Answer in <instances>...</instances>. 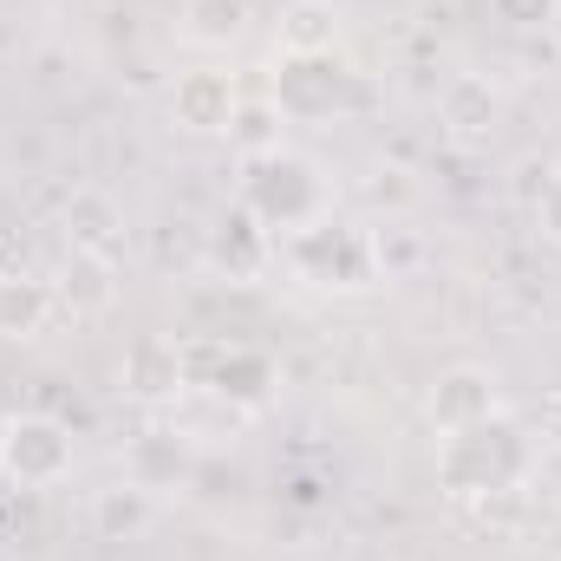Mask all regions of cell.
Wrapping results in <instances>:
<instances>
[{
	"mask_svg": "<svg viewBox=\"0 0 561 561\" xmlns=\"http://www.w3.org/2000/svg\"><path fill=\"white\" fill-rule=\"evenodd\" d=\"M529 470H536V444L503 412L470 424V431L437 437V477L463 503H483V496H503V490H529Z\"/></svg>",
	"mask_w": 561,
	"mask_h": 561,
	"instance_id": "obj_1",
	"label": "cell"
},
{
	"mask_svg": "<svg viewBox=\"0 0 561 561\" xmlns=\"http://www.w3.org/2000/svg\"><path fill=\"white\" fill-rule=\"evenodd\" d=\"M242 216L262 229V236H294V229H307V222H320V216H333V190H327V176H320V163L313 157H300V150H268V157H249L242 163Z\"/></svg>",
	"mask_w": 561,
	"mask_h": 561,
	"instance_id": "obj_2",
	"label": "cell"
},
{
	"mask_svg": "<svg viewBox=\"0 0 561 561\" xmlns=\"http://www.w3.org/2000/svg\"><path fill=\"white\" fill-rule=\"evenodd\" d=\"M275 255L294 268V280H307V287L359 294V287H379V280H386L373 229H353V222H333V216H320V222H307V229L280 236Z\"/></svg>",
	"mask_w": 561,
	"mask_h": 561,
	"instance_id": "obj_3",
	"label": "cell"
},
{
	"mask_svg": "<svg viewBox=\"0 0 561 561\" xmlns=\"http://www.w3.org/2000/svg\"><path fill=\"white\" fill-rule=\"evenodd\" d=\"M0 470L26 490H53L72 477V431L46 412H20L7 419V444H0Z\"/></svg>",
	"mask_w": 561,
	"mask_h": 561,
	"instance_id": "obj_4",
	"label": "cell"
},
{
	"mask_svg": "<svg viewBox=\"0 0 561 561\" xmlns=\"http://www.w3.org/2000/svg\"><path fill=\"white\" fill-rule=\"evenodd\" d=\"M353 99V72L340 53H313V59H280L275 72V105L287 125H313V118H333L340 105Z\"/></svg>",
	"mask_w": 561,
	"mask_h": 561,
	"instance_id": "obj_5",
	"label": "cell"
},
{
	"mask_svg": "<svg viewBox=\"0 0 561 561\" xmlns=\"http://www.w3.org/2000/svg\"><path fill=\"white\" fill-rule=\"evenodd\" d=\"M496 412H503V399H496V373L490 366H444L431 379V392H424V419H431L437 437L470 431V424L496 419Z\"/></svg>",
	"mask_w": 561,
	"mask_h": 561,
	"instance_id": "obj_6",
	"label": "cell"
},
{
	"mask_svg": "<svg viewBox=\"0 0 561 561\" xmlns=\"http://www.w3.org/2000/svg\"><path fill=\"white\" fill-rule=\"evenodd\" d=\"M236 105H242V85H236V72H222V66H190V72H176V85H170V118H176L183 131H196V138H222L229 118H236Z\"/></svg>",
	"mask_w": 561,
	"mask_h": 561,
	"instance_id": "obj_7",
	"label": "cell"
},
{
	"mask_svg": "<svg viewBox=\"0 0 561 561\" xmlns=\"http://www.w3.org/2000/svg\"><path fill=\"white\" fill-rule=\"evenodd\" d=\"M280 59H313V53H340V7L333 0H287L275 26Z\"/></svg>",
	"mask_w": 561,
	"mask_h": 561,
	"instance_id": "obj_8",
	"label": "cell"
},
{
	"mask_svg": "<svg viewBox=\"0 0 561 561\" xmlns=\"http://www.w3.org/2000/svg\"><path fill=\"white\" fill-rule=\"evenodd\" d=\"M209 392H216V399H236V405H268V392H275L268 353H255V346H216Z\"/></svg>",
	"mask_w": 561,
	"mask_h": 561,
	"instance_id": "obj_9",
	"label": "cell"
},
{
	"mask_svg": "<svg viewBox=\"0 0 561 561\" xmlns=\"http://www.w3.org/2000/svg\"><path fill=\"white\" fill-rule=\"evenodd\" d=\"M53 313H59L53 280H33V275H7L0 280V333H7V340H33Z\"/></svg>",
	"mask_w": 561,
	"mask_h": 561,
	"instance_id": "obj_10",
	"label": "cell"
},
{
	"mask_svg": "<svg viewBox=\"0 0 561 561\" xmlns=\"http://www.w3.org/2000/svg\"><path fill=\"white\" fill-rule=\"evenodd\" d=\"M125 386H131L138 399H170V392H183V346H176V340H138V346L125 353Z\"/></svg>",
	"mask_w": 561,
	"mask_h": 561,
	"instance_id": "obj_11",
	"label": "cell"
},
{
	"mask_svg": "<svg viewBox=\"0 0 561 561\" xmlns=\"http://www.w3.org/2000/svg\"><path fill=\"white\" fill-rule=\"evenodd\" d=\"M53 294H59V307H72V313H105L112 294H118L112 262H105L99 249H72V262H66V275H59Z\"/></svg>",
	"mask_w": 561,
	"mask_h": 561,
	"instance_id": "obj_12",
	"label": "cell"
},
{
	"mask_svg": "<svg viewBox=\"0 0 561 561\" xmlns=\"http://www.w3.org/2000/svg\"><path fill=\"white\" fill-rule=\"evenodd\" d=\"M242 33H249V0H183V39L190 46L229 53Z\"/></svg>",
	"mask_w": 561,
	"mask_h": 561,
	"instance_id": "obj_13",
	"label": "cell"
},
{
	"mask_svg": "<svg viewBox=\"0 0 561 561\" xmlns=\"http://www.w3.org/2000/svg\"><path fill=\"white\" fill-rule=\"evenodd\" d=\"M222 138L236 144V157L249 163V157H268V150H280V144H287V118H280L275 99H242Z\"/></svg>",
	"mask_w": 561,
	"mask_h": 561,
	"instance_id": "obj_14",
	"label": "cell"
},
{
	"mask_svg": "<svg viewBox=\"0 0 561 561\" xmlns=\"http://www.w3.org/2000/svg\"><path fill=\"white\" fill-rule=\"evenodd\" d=\"M92 516H99V529H105V536H118V529H138L144 516H150V490H138V483L125 477V483H112V490L99 496V510H92Z\"/></svg>",
	"mask_w": 561,
	"mask_h": 561,
	"instance_id": "obj_15",
	"label": "cell"
},
{
	"mask_svg": "<svg viewBox=\"0 0 561 561\" xmlns=\"http://www.w3.org/2000/svg\"><path fill=\"white\" fill-rule=\"evenodd\" d=\"M536 216H542V236L561 249V170L542 183V196H536Z\"/></svg>",
	"mask_w": 561,
	"mask_h": 561,
	"instance_id": "obj_16",
	"label": "cell"
},
{
	"mask_svg": "<svg viewBox=\"0 0 561 561\" xmlns=\"http://www.w3.org/2000/svg\"><path fill=\"white\" fill-rule=\"evenodd\" d=\"M549 7H556V0H496V13H503L510 26H542Z\"/></svg>",
	"mask_w": 561,
	"mask_h": 561,
	"instance_id": "obj_17",
	"label": "cell"
},
{
	"mask_svg": "<svg viewBox=\"0 0 561 561\" xmlns=\"http://www.w3.org/2000/svg\"><path fill=\"white\" fill-rule=\"evenodd\" d=\"M0 444H7V412H0Z\"/></svg>",
	"mask_w": 561,
	"mask_h": 561,
	"instance_id": "obj_18",
	"label": "cell"
}]
</instances>
